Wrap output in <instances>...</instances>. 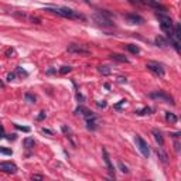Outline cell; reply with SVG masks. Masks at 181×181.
Segmentation results:
<instances>
[{
	"mask_svg": "<svg viewBox=\"0 0 181 181\" xmlns=\"http://www.w3.org/2000/svg\"><path fill=\"white\" fill-rule=\"evenodd\" d=\"M44 117H45V112H40V115L37 116V119H38V120H43Z\"/></svg>",
	"mask_w": 181,
	"mask_h": 181,
	"instance_id": "cell-36",
	"label": "cell"
},
{
	"mask_svg": "<svg viewBox=\"0 0 181 181\" xmlns=\"http://www.w3.org/2000/svg\"><path fill=\"white\" fill-rule=\"evenodd\" d=\"M14 78H16V74H13V72H10V74L7 75V81H9V82H12V81H13Z\"/></svg>",
	"mask_w": 181,
	"mask_h": 181,
	"instance_id": "cell-29",
	"label": "cell"
},
{
	"mask_svg": "<svg viewBox=\"0 0 181 181\" xmlns=\"http://www.w3.org/2000/svg\"><path fill=\"white\" fill-rule=\"evenodd\" d=\"M3 137H6V136H4V127L0 125V139H3Z\"/></svg>",
	"mask_w": 181,
	"mask_h": 181,
	"instance_id": "cell-33",
	"label": "cell"
},
{
	"mask_svg": "<svg viewBox=\"0 0 181 181\" xmlns=\"http://www.w3.org/2000/svg\"><path fill=\"white\" fill-rule=\"evenodd\" d=\"M31 178L33 180H44V177H43V175H40V174H33Z\"/></svg>",
	"mask_w": 181,
	"mask_h": 181,
	"instance_id": "cell-30",
	"label": "cell"
},
{
	"mask_svg": "<svg viewBox=\"0 0 181 181\" xmlns=\"http://www.w3.org/2000/svg\"><path fill=\"white\" fill-rule=\"evenodd\" d=\"M144 3H146V6L153 7L156 10H160L161 13H166V12H167V7L163 6L161 3H159V1H156V0H144Z\"/></svg>",
	"mask_w": 181,
	"mask_h": 181,
	"instance_id": "cell-9",
	"label": "cell"
},
{
	"mask_svg": "<svg viewBox=\"0 0 181 181\" xmlns=\"http://www.w3.org/2000/svg\"><path fill=\"white\" fill-rule=\"evenodd\" d=\"M68 52H72V54H81V55H89L90 51L88 48H85L84 45H78V44H70L67 47Z\"/></svg>",
	"mask_w": 181,
	"mask_h": 181,
	"instance_id": "cell-7",
	"label": "cell"
},
{
	"mask_svg": "<svg viewBox=\"0 0 181 181\" xmlns=\"http://www.w3.org/2000/svg\"><path fill=\"white\" fill-rule=\"evenodd\" d=\"M96 105L99 106V108H106V102H105V101H99Z\"/></svg>",
	"mask_w": 181,
	"mask_h": 181,
	"instance_id": "cell-34",
	"label": "cell"
},
{
	"mask_svg": "<svg viewBox=\"0 0 181 181\" xmlns=\"http://www.w3.org/2000/svg\"><path fill=\"white\" fill-rule=\"evenodd\" d=\"M130 4H133L136 7H144L146 6V3H144V0H129Z\"/></svg>",
	"mask_w": 181,
	"mask_h": 181,
	"instance_id": "cell-23",
	"label": "cell"
},
{
	"mask_svg": "<svg viewBox=\"0 0 181 181\" xmlns=\"http://www.w3.org/2000/svg\"><path fill=\"white\" fill-rule=\"evenodd\" d=\"M13 48H9V50H7L6 51V55H7V58H12V57H10V55H13Z\"/></svg>",
	"mask_w": 181,
	"mask_h": 181,
	"instance_id": "cell-32",
	"label": "cell"
},
{
	"mask_svg": "<svg viewBox=\"0 0 181 181\" xmlns=\"http://www.w3.org/2000/svg\"><path fill=\"white\" fill-rule=\"evenodd\" d=\"M86 127H88L89 130H95V129H96V117L86 119Z\"/></svg>",
	"mask_w": 181,
	"mask_h": 181,
	"instance_id": "cell-15",
	"label": "cell"
},
{
	"mask_svg": "<svg viewBox=\"0 0 181 181\" xmlns=\"http://www.w3.org/2000/svg\"><path fill=\"white\" fill-rule=\"evenodd\" d=\"M77 98H78V101H81V102L84 101V96H82L81 93H77Z\"/></svg>",
	"mask_w": 181,
	"mask_h": 181,
	"instance_id": "cell-39",
	"label": "cell"
},
{
	"mask_svg": "<svg viewBox=\"0 0 181 181\" xmlns=\"http://www.w3.org/2000/svg\"><path fill=\"white\" fill-rule=\"evenodd\" d=\"M45 12H50V13H54V14H58L61 17H65V19H81V20H85V17L82 14H79L78 12H74L71 9H67V7H55V6H51V7H47Z\"/></svg>",
	"mask_w": 181,
	"mask_h": 181,
	"instance_id": "cell-1",
	"label": "cell"
},
{
	"mask_svg": "<svg viewBox=\"0 0 181 181\" xmlns=\"http://www.w3.org/2000/svg\"><path fill=\"white\" fill-rule=\"evenodd\" d=\"M104 160H105V164H106V167H108V171H109L110 174H113L115 173V167H113V164H112V161H110V157L109 154H108V151L104 149Z\"/></svg>",
	"mask_w": 181,
	"mask_h": 181,
	"instance_id": "cell-11",
	"label": "cell"
},
{
	"mask_svg": "<svg viewBox=\"0 0 181 181\" xmlns=\"http://www.w3.org/2000/svg\"><path fill=\"white\" fill-rule=\"evenodd\" d=\"M17 166L12 161H1L0 163V171L6 174H16L17 173Z\"/></svg>",
	"mask_w": 181,
	"mask_h": 181,
	"instance_id": "cell-6",
	"label": "cell"
},
{
	"mask_svg": "<svg viewBox=\"0 0 181 181\" xmlns=\"http://www.w3.org/2000/svg\"><path fill=\"white\" fill-rule=\"evenodd\" d=\"M6 139H7V140H10V142H12V140H16V135H14V133H13V135H7Z\"/></svg>",
	"mask_w": 181,
	"mask_h": 181,
	"instance_id": "cell-35",
	"label": "cell"
},
{
	"mask_svg": "<svg viewBox=\"0 0 181 181\" xmlns=\"http://www.w3.org/2000/svg\"><path fill=\"white\" fill-rule=\"evenodd\" d=\"M24 99H26L28 104H35V101H37V98L34 96V95H31V93H28V92L24 93Z\"/></svg>",
	"mask_w": 181,
	"mask_h": 181,
	"instance_id": "cell-22",
	"label": "cell"
},
{
	"mask_svg": "<svg viewBox=\"0 0 181 181\" xmlns=\"http://www.w3.org/2000/svg\"><path fill=\"white\" fill-rule=\"evenodd\" d=\"M126 48L129 50L132 54H139L140 52V48L137 47V45H135V44H129V45H126Z\"/></svg>",
	"mask_w": 181,
	"mask_h": 181,
	"instance_id": "cell-20",
	"label": "cell"
},
{
	"mask_svg": "<svg viewBox=\"0 0 181 181\" xmlns=\"http://www.w3.org/2000/svg\"><path fill=\"white\" fill-rule=\"evenodd\" d=\"M135 142H136V144H137V147H139V150H140V153H142L143 157L149 159V156H150V147H149V144H147V142L143 139L142 136H139V135H136Z\"/></svg>",
	"mask_w": 181,
	"mask_h": 181,
	"instance_id": "cell-4",
	"label": "cell"
},
{
	"mask_svg": "<svg viewBox=\"0 0 181 181\" xmlns=\"http://www.w3.org/2000/svg\"><path fill=\"white\" fill-rule=\"evenodd\" d=\"M156 16H157V19L160 20V27H161L163 31L166 33L168 37L173 35V20L163 13H157Z\"/></svg>",
	"mask_w": 181,
	"mask_h": 181,
	"instance_id": "cell-2",
	"label": "cell"
},
{
	"mask_svg": "<svg viewBox=\"0 0 181 181\" xmlns=\"http://www.w3.org/2000/svg\"><path fill=\"white\" fill-rule=\"evenodd\" d=\"M0 153H1V154H6V156L13 154V151H12L10 149H6V147H0Z\"/></svg>",
	"mask_w": 181,
	"mask_h": 181,
	"instance_id": "cell-26",
	"label": "cell"
},
{
	"mask_svg": "<svg viewBox=\"0 0 181 181\" xmlns=\"http://www.w3.org/2000/svg\"><path fill=\"white\" fill-rule=\"evenodd\" d=\"M150 112H151V109H150L149 106H146V108H143V109H137V110H136V113H137L139 116H144V115H149Z\"/></svg>",
	"mask_w": 181,
	"mask_h": 181,
	"instance_id": "cell-19",
	"label": "cell"
},
{
	"mask_svg": "<svg viewBox=\"0 0 181 181\" xmlns=\"http://www.w3.org/2000/svg\"><path fill=\"white\" fill-rule=\"evenodd\" d=\"M71 71H72V68L71 67H67V65L59 68V74H62V75H65V74H68V72H71Z\"/></svg>",
	"mask_w": 181,
	"mask_h": 181,
	"instance_id": "cell-25",
	"label": "cell"
},
{
	"mask_svg": "<svg viewBox=\"0 0 181 181\" xmlns=\"http://www.w3.org/2000/svg\"><path fill=\"white\" fill-rule=\"evenodd\" d=\"M3 86H4V82H3V81H0V88H3Z\"/></svg>",
	"mask_w": 181,
	"mask_h": 181,
	"instance_id": "cell-41",
	"label": "cell"
},
{
	"mask_svg": "<svg viewBox=\"0 0 181 181\" xmlns=\"http://www.w3.org/2000/svg\"><path fill=\"white\" fill-rule=\"evenodd\" d=\"M125 19H126V21L129 24H142L143 21H144L142 16H137V14H126Z\"/></svg>",
	"mask_w": 181,
	"mask_h": 181,
	"instance_id": "cell-10",
	"label": "cell"
},
{
	"mask_svg": "<svg viewBox=\"0 0 181 181\" xmlns=\"http://www.w3.org/2000/svg\"><path fill=\"white\" fill-rule=\"evenodd\" d=\"M146 68L149 71H151L153 74H156L157 77H164V68H163V65L156 62V61H149L146 64Z\"/></svg>",
	"mask_w": 181,
	"mask_h": 181,
	"instance_id": "cell-5",
	"label": "cell"
},
{
	"mask_svg": "<svg viewBox=\"0 0 181 181\" xmlns=\"http://www.w3.org/2000/svg\"><path fill=\"white\" fill-rule=\"evenodd\" d=\"M14 126H16V129L23 130V132H26V133L30 132V127H27V126H21V125H14Z\"/></svg>",
	"mask_w": 181,
	"mask_h": 181,
	"instance_id": "cell-27",
	"label": "cell"
},
{
	"mask_svg": "<svg viewBox=\"0 0 181 181\" xmlns=\"http://www.w3.org/2000/svg\"><path fill=\"white\" fill-rule=\"evenodd\" d=\"M109 16L110 14H106L105 12H99V13L93 14V20H95L96 24L102 27H115V23L110 20Z\"/></svg>",
	"mask_w": 181,
	"mask_h": 181,
	"instance_id": "cell-3",
	"label": "cell"
},
{
	"mask_svg": "<svg viewBox=\"0 0 181 181\" xmlns=\"http://www.w3.org/2000/svg\"><path fill=\"white\" fill-rule=\"evenodd\" d=\"M17 72H19L20 75H24V77H27V75H28V74H27V72L24 71V70H23L21 67H17Z\"/></svg>",
	"mask_w": 181,
	"mask_h": 181,
	"instance_id": "cell-28",
	"label": "cell"
},
{
	"mask_svg": "<svg viewBox=\"0 0 181 181\" xmlns=\"http://www.w3.org/2000/svg\"><path fill=\"white\" fill-rule=\"evenodd\" d=\"M98 71L101 72L102 75H109L110 72H112V70H110V68L108 67V65H101V67L98 68Z\"/></svg>",
	"mask_w": 181,
	"mask_h": 181,
	"instance_id": "cell-18",
	"label": "cell"
},
{
	"mask_svg": "<svg viewBox=\"0 0 181 181\" xmlns=\"http://www.w3.org/2000/svg\"><path fill=\"white\" fill-rule=\"evenodd\" d=\"M117 167H119V170H120L122 173H125V174H129V168L126 167V166H125V164H123L122 161L117 163Z\"/></svg>",
	"mask_w": 181,
	"mask_h": 181,
	"instance_id": "cell-24",
	"label": "cell"
},
{
	"mask_svg": "<svg viewBox=\"0 0 181 181\" xmlns=\"http://www.w3.org/2000/svg\"><path fill=\"white\" fill-rule=\"evenodd\" d=\"M166 120L170 123H173V125H175L177 123V120H178V117L175 116L173 112H166Z\"/></svg>",
	"mask_w": 181,
	"mask_h": 181,
	"instance_id": "cell-14",
	"label": "cell"
},
{
	"mask_svg": "<svg viewBox=\"0 0 181 181\" xmlns=\"http://www.w3.org/2000/svg\"><path fill=\"white\" fill-rule=\"evenodd\" d=\"M157 156H159V159H160V160H161L163 163H167V161H168V160H167V159H168L167 154H166V153H164V151H163L161 149L157 150Z\"/></svg>",
	"mask_w": 181,
	"mask_h": 181,
	"instance_id": "cell-21",
	"label": "cell"
},
{
	"mask_svg": "<svg viewBox=\"0 0 181 181\" xmlns=\"http://www.w3.org/2000/svg\"><path fill=\"white\" fill-rule=\"evenodd\" d=\"M153 136H154L156 142L159 143L160 146H163V144H164V139H163L161 133H160V132H159V130H157V129H153Z\"/></svg>",
	"mask_w": 181,
	"mask_h": 181,
	"instance_id": "cell-13",
	"label": "cell"
},
{
	"mask_svg": "<svg viewBox=\"0 0 181 181\" xmlns=\"http://www.w3.org/2000/svg\"><path fill=\"white\" fill-rule=\"evenodd\" d=\"M23 144H24L26 149H33L34 144H35V142H34V139H31V137H27V139L23 140Z\"/></svg>",
	"mask_w": 181,
	"mask_h": 181,
	"instance_id": "cell-17",
	"label": "cell"
},
{
	"mask_svg": "<svg viewBox=\"0 0 181 181\" xmlns=\"http://www.w3.org/2000/svg\"><path fill=\"white\" fill-rule=\"evenodd\" d=\"M110 58L117 61V62H129V59L126 58V57H123V55H120V54H112Z\"/></svg>",
	"mask_w": 181,
	"mask_h": 181,
	"instance_id": "cell-16",
	"label": "cell"
},
{
	"mask_svg": "<svg viewBox=\"0 0 181 181\" xmlns=\"http://www.w3.org/2000/svg\"><path fill=\"white\" fill-rule=\"evenodd\" d=\"M174 147H175V151H178V150H180V142H178V140L174 143Z\"/></svg>",
	"mask_w": 181,
	"mask_h": 181,
	"instance_id": "cell-37",
	"label": "cell"
},
{
	"mask_svg": "<svg viewBox=\"0 0 181 181\" xmlns=\"http://www.w3.org/2000/svg\"><path fill=\"white\" fill-rule=\"evenodd\" d=\"M125 104H126V101H120L117 105H115V108H116V109H120L122 106H125Z\"/></svg>",
	"mask_w": 181,
	"mask_h": 181,
	"instance_id": "cell-31",
	"label": "cell"
},
{
	"mask_svg": "<svg viewBox=\"0 0 181 181\" xmlns=\"http://www.w3.org/2000/svg\"><path fill=\"white\" fill-rule=\"evenodd\" d=\"M170 136H173L174 139H178V136H180V133H171V135H170Z\"/></svg>",
	"mask_w": 181,
	"mask_h": 181,
	"instance_id": "cell-40",
	"label": "cell"
},
{
	"mask_svg": "<svg viewBox=\"0 0 181 181\" xmlns=\"http://www.w3.org/2000/svg\"><path fill=\"white\" fill-rule=\"evenodd\" d=\"M150 96H151V98H157V99H161V101L167 102V104L174 105V99H173V96L167 95V93H166V92H163V90H159V92H153V93H150Z\"/></svg>",
	"mask_w": 181,
	"mask_h": 181,
	"instance_id": "cell-8",
	"label": "cell"
},
{
	"mask_svg": "<svg viewBox=\"0 0 181 181\" xmlns=\"http://www.w3.org/2000/svg\"><path fill=\"white\" fill-rule=\"evenodd\" d=\"M84 1H85V3H88V4L90 3V0H84Z\"/></svg>",
	"mask_w": 181,
	"mask_h": 181,
	"instance_id": "cell-42",
	"label": "cell"
},
{
	"mask_svg": "<svg viewBox=\"0 0 181 181\" xmlns=\"http://www.w3.org/2000/svg\"><path fill=\"white\" fill-rule=\"evenodd\" d=\"M43 133H47V135H52V130H50V129H43Z\"/></svg>",
	"mask_w": 181,
	"mask_h": 181,
	"instance_id": "cell-38",
	"label": "cell"
},
{
	"mask_svg": "<svg viewBox=\"0 0 181 181\" xmlns=\"http://www.w3.org/2000/svg\"><path fill=\"white\" fill-rule=\"evenodd\" d=\"M154 41L159 47H168V45H170V41H168L167 38H164L163 35H157Z\"/></svg>",
	"mask_w": 181,
	"mask_h": 181,
	"instance_id": "cell-12",
	"label": "cell"
}]
</instances>
